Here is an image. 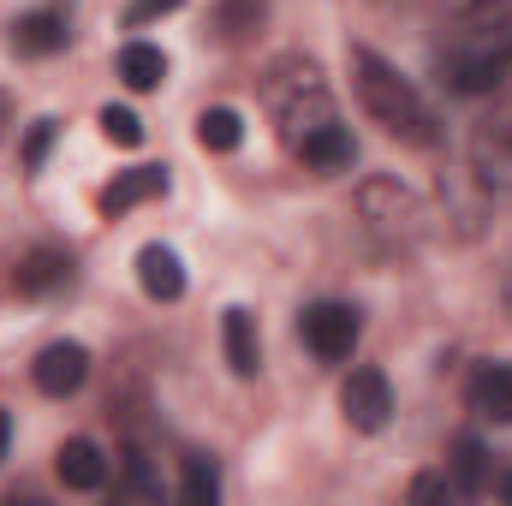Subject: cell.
Masks as SVG:
<instances>
[{"instance_id": "obj_1", "label": "cell", "mask_w": 512, "mask_h": 506, "mask_svg": "<svg viewBox=\"0 0 512 506\" xmlns=\"http://www.w3.org/2000/svg\"><path fill=\"white\" fill-rule=\"evenodd\" d=\"M352 90H358V102H364V114L387 131V137H399V143H411V149H429L441 131H435V108L423 102V90L411 84V78H399V66H387L376 48H352Z\"/></svg>"}, {"instance_id": "obj_2", "label": "cell", "mask_w": 512, "mask_h": 506, "mask_svg": "<svg viewBox=\"0 0 512 506\" xmlns=\"http://www.w3.org/2000/svg\"><path fill=\"white\" fill-rule=\"evenodd\" d=\"M262 96H268L274 120H280V131H286L292 143H298L304 131H316V126L334 120V102H328V84H322V66H316V60H298V54L274 60L268 78H262Z\"/></svg>"}, {"instance_id": "obj_3", "label": "cell", "mask_w": 512, "mask_h": 506, "mask_svg": "<svg viewBox=\"0 0 512 506\" xmlns=\"http://www.w3.org/2000/svg\"><path fill=\"white\" fill-rule=\"evenodd\" d=\"M358 215L364 227L382 239V251H411L423 239V203L399 185V179H370L358 191Z\"/></svg>"}, {"instance_id": "obj_4", "label": "cell", "mask_w": 512, "mask_h": 506, "mask_svg": "<svg viewBox=\"0 0 512 506\" xmlns=\"http://www.w3.org/2000/svg\"><path fill=\"white\" fill-rule=\"evenodd\" d=\"M512 78V54L501 48H477V42H447L441 48V84L453 96H495Z\"/></svg>"}, {"instance_id": "obj_5", "label": "cell", "mask_w": 512, "mask_h": 506, "mask_svg": "<svg viewBox=\"0 0 512 506\" xmlns=\"http://www.w3.org/2000/svg\"><path fill=\"white\" fill-rule=\"evenodd\" d=\"M298 334H304V346H310L322 364H346V358L358 352L364 322H358V310H352V304L322 298V304H310V310L298 316Z\"/></svg>"}, {"instance_id": "obj_6", "label": "cell", "mask_w": 512, "mask_h": 506, "mask_svg": "<svg viewBox=\"0 0 512 506\" xmlns=\"http://www.w3.org/2000/svg\"><path fill=\"white\" fill-rule=\"evenodd\" d=\"M447 42H483V48L512 54V0H453Z\"/></svg>"}, {"instance_id": "obj_7", "label": "cell", "mask_w": 512, "mask_h": 506, "mask_svg": "<svg viewBox=\"0 0 512 506\" xmlns=\"http://www.w3.org/2000/svg\"><path fill=\"white\" fill-rule=\"evenodd\" d=\"M340 405H346V423L358 435H382L387 417H393V387H387L382 370H352L340 387Z\"/></svg>"}, {"instance_id": "obj_8", "label": "cell", "mask_w": 512, "mask_h": 506, "mask_svg": "<svg viewBox=\"0 0 512 506\" xmlns=\"http://www.w3.org/2000/svg\"><path fill=\"white\" fill-rule=\"evenodd\" d=\"M90 376V352L78 346V340H54V346H42V358L30 364V381H36V393H48V399H66V393H78Z\"/></svg>"}, {"instance_id": "obj_9", "label": "cell", "mask_w": 512, "mask_h": 506, "mask_svg": "<svg viewBox=\"0 0 512 506\" xmlns=\"http://www.w3.org/2000/svg\"><path fill=\"white\" fill-rule=\"evenodd\" d=\"M54 477H60L72 495H96V489L108 483V459H102V447H96L90 435H72V441H60V453H54Z\"/></svg>"}, {"instance_id": "obj_10", "label": "cell", "mask_w": 512, "mask_h": 506, "mask_svg": "<svg viewBox=\"0 0 512 506\" xmlns=\"http://www.w3.org/2000/svg\"><path fill=\"white\" fill-rule=\"evenodd\" d=\"M66 42H72V30H66V12H54V6H36L12 24V54H24V60H48Z\"/></svg>"}, {"instance_id": "obj_11", "label": "cell", "mask_w": 512, "mask_h": 506, "mask_svg": "<svg viewBox=\"0 0 512 506\" xmlns=\"http://www.w3.org/2000/svg\"><path fill=\"white\" fill-rule=\"evenodd\" d=\"M298 155H304V167H316V173H346V167L358 161V143H352V131L340 126V120H328V126H316V131L298 137Z\"/></svg>"}, {"instance_id": "obj_12", "label": "cell", "mask_w": 512, "mask_h": 506, "mask_svg": "<svg viewBox=\"0 0 512 506\" xmlns=\"http://www.w3.org/2000/svg\"><path fill=\"white\" fill-rule=\"evenodd\" d=\"M161 191H167V167H131L114 185H102L96 209H102V215H131L137 203H149V197H161Z\"/></svg>"}, {"instance_id": "obj_13", "label": "cell", "mask_w": 512, "mask_h": 506, "mask_svg": "<svg viewBox=\"0 0 512 506\" xmlns=\"http://www.w3.org/2000/svg\"><path fill=\"white\" fill-rule=\"evenodd\" d=\"M137 280H143V292H149L155 304L185 298V262L167 251V245H143V251H137Z\"/></svg>"}, {"instance_id": "obj_14", "label": "cell", "mask_w": 512, "mask_h": 506, "mask_svg": "<svg viewBox=\"0 0 512 506\" xmlns=\"http://www.w3.org/2000/svg\"><path fill=\"white\" fill-rule=\"evenodd\" d=\"M471 411L489 417V423H512V364H483L471 387H465Z\"/></svg>"}, {"instance_id": "obj_15", "label": "cell", "mask_w": 512, "mask_h": 506, "mask_svg": "<svg viewBox=\"0 0 512 506\" xmlns=\"http://www.w3.org/2000/svg\"><path fill=\"white\" fill-rule=\"evenodd\" d=\"M60 286H72V256L66 251H30L18 262V292L24 298H48Z\"/></svg>"}, {"instance_id": "obj_16", "label": "cell", "mask_w": 512, "mask_h": 506, "mask_svg": "<svg viewBox=\"0 0 512 506\" xmlns=\"http://www.w3.org/2000/svg\"><path fill=\"white\" fill-rule=\"evenodd\" d=\"M221 340H227V364H233V376H256V370H262L251 310H239V304H233V310L221 316Z\"/></svg>"}, {"instance_id": "obj_17", "label": "cell", "mask_w": 512, "mask_h": 506, "mask_svg": "<svg viewBox=\"0 0 512 506\" xmlns=\"http://www.w3.org/2000/svg\"><path fill=\"white\" fill-rule=\"evenodd\" d=\"M120 78H126L131 90H161L167 54H161L155 42H126V48H120Z\"/></svg>"}, {"instance_id": "obj_18", "label": "cell", "mask_w": 512, "mask_h": 506, "mask_svg": "<svg viewBox=\"0 0 512 506\" xmlns=\"http://www.w3.org/2000/svg\"><path fill=\"white\" fill-rule=\"evenodd\" d=\"M453 477H459V483H453L459 495H483V489H489V453H483L477 435H459V441H453Z\"/></svg>"}, {"instance_id": "obj_19", "label": "cell", "mask_w": 512, "mask_h": 506, "mask_svg": "<svg viewBox=\"0 0 512 506\" xmlns=\"http://www.w3.org/2000/svg\"><path fill=\"white\" fill-rule=\"evenodd\" d=\"M262 18H268V0H221L215 6L221 42H251L256 30H262Z\"/></svg>"}, {"instance_id": "obj_20", "label": "cell", "mask_w": 512, "mask_h": 506, "mask_svg": "<svg viewBox=\"0 0 512 506\" xmlns=\"http://www.w3.org/2000/svg\"><path fill=\"white\" fill-rule=\"evenodd\" d=\"M197 143L215 149V155H233V149L245 143V120H239L233 108H203V114H197Z\"/></svg>"}, {"instance_id": "obj_21", "label": "cell", "mask_w": 512, "mask_h": 506, "mask_svg": "<svg viewBox=\"0 0 512 506\" xmlns=\"http://www.w3.org/2000/svg\"><path fill=\"white\" fill-rule=\"evenodd\" d=\"M179 495L197 506H209L221 495V471H215V459H203V453H191L185 465H179Z\"/></svg>"}, {"instance_id": "obj_22", "label": "cell", "mask_w": 512, "mask_h": 506, "mask_svg": "<svg viewBox=\"0 0 512 506\" xmlns=\"http://www.w3.org/2000/svg\"><path fill=\"white\" fill-rule=\"evenodd\" d=\"M96 126H102L108 143H120V149H137V143H143V120H137L131 108H102V120H96Z\"/></svg>"}, {"instance_id": "obj_23", "label": "cell", "mask_w": 512, "mask_h": 506, "mask_svg": "<svg viewBox=\"0 0 512 506\" xmlns=\"http://www.w3.org/2000/svg\"><path fill=\"white\" fill-rule=\"evenodd\" d=\"M483 137H489L495 149H507V155H512V84L495 90V108H489V120H483Z\"/></svg>"}, {"instance_id": "obj_24", "label": "cell", "mask_w": 512, "mask_h": 506, "mask_svg": "<svg viewBox=\"0 0 512 506\" xmlns=\"http://www.w3.org/2000/svg\"><path fill=\"white\" fill-rule=\"evenodd\" d=\"M185 0H131L126 6V24L131 30H143V24H155V18H167V12H179Z\"/></svg>"}, {"instance_id": "obj_25", "label": "cell", "mask_w": 512, "mask_h": 506, "mask_svg": "<svg viewBox=\"0 0 512 506\" xmlns=\"http://www.w3.org/2000/svg\"><path fill=\"white\" fill-rule=\"evenodd\" d=\"M48 143H54V120H36V126H30V137H24V167H30V173L42 167Z\"/></svg>"}, {"instance_id": "obj_26", "label": "cell", "mask_w": 512, "mask_h": 506, "mask_svg": "<svg viewBox=\"0 0 512 506\" xmlns=\"http://www.w3.org/2000/svg\"><path fill=\"white\" fill-rule=\"evenodd\" d=\"M126 483H131V495H161V483L149 477V459L143 453H126Z\"/></svg>"}, {"instance_id": "obj_27", "label": "cell", "mask_w": 512, "mask_h": 506, "mask_svg": "<svg viewBox=\"0 0 512 506\" xmlns=\"http://www.w3.org/2000/svg\"><path fill=\"white\" fill-rule=\"evenodd\" d=\"M441 495H453L447 477H417V483H411V501H441Z\"/></svg>"}, {"instance_id": "obj_28", "label": "cell", "mask_w": 512, "mask_h": 506, "mask_svg": "<svg viewBox=\"0 0 512 506\" xmlns=\"http://www.w3.org/2000/svg\"><path fill=\"white\" fill-rule=\"evenodd\" d=\"M501 304H507V316H512V256H507V268H501Z\"/></svg>"}, {"instance_id": "obj_29", "label": "cell", "mask_w": 512, "mask_h": 506, "mask_svg": "<svg viewBox=\"0 0 512 506\" xmlns=\"http://www.w3.org/2000/svg\"><path fill=\"white\" fill-rule=\"evenodd\" d=\"M6 441H12V417H6V405H0V459H6Z\"/></svg>"}, {"instance_id": "obj_30", "label": "cell", "mask_w": 512, "mask_h": 506, "mask_svg": "<svg viewBox=\"0 0 512 506\" xmlns=\"http://www.w3.org/2000/svg\"><path fill=\"white\" fill-rule=\"evenodd\" d=\"M495 495H507L512 501V477H495Z\"/></svg>"}, {"instance_id": "obj_31", "label": "cell", "mask_w": 512, "mask_h": 506, "mask_svg": "<svg viewBox=\"0 0 512 506\" xmlns=\"http://www.w3.org/2000/svg\"><path fill=\"white\" fill-rule=\"evenodd\" d=\"M0 120H6V96H0Z\"/></svg>"}, {"instance_id": "obj_32", "label": "cell", "mask_w": 512, "mask_h": 506, "mask_svg": "<svg viewBox=\"0 0 512 506\" xmlns=\"http://www.w3.org/2000/svg\"><path fill=\"white\" fill-rule=\"evenodd\" d=\"M376 6H399V0H376Z\"/></svg>"}]
</instances>
